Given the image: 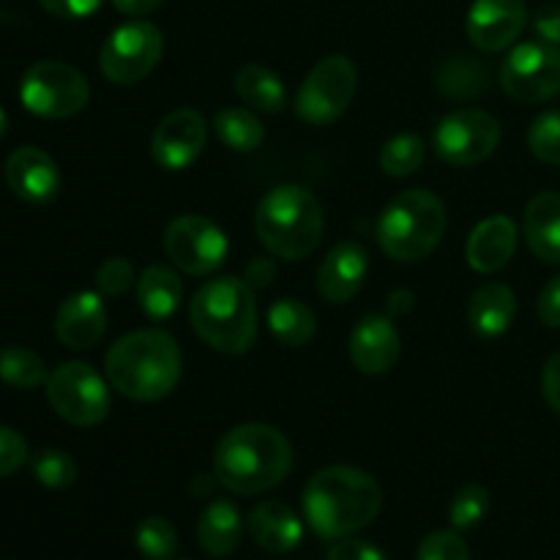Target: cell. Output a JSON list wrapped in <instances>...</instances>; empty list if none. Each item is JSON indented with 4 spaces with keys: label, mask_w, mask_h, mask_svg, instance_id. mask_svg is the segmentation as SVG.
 <instances>
[{
    "label": "cell",
    "mask_w": 560,
    "mask_h": 560,
    "mask_svg": "<svg viewBox=\"0 0 560 560\" xmlns=\"http://www.w3.org/2000/svg\"><path fill=\"white\" fill-rule=\"evenodd\" d=\"M541 394H545L552 413L560 416V350L556 355H550L545 372H541Z\"/></svg>",
    "instance_id": "obj_43"
},
{
    "label": "cell",
    "mask_w": 560,
    "mask_h": 560,
    "mask_svg": "<svg viewBox=\"0 0 560 560\" xmlns=\"http://www.w3.org/2000/svg\"><path fill=\"white\" fill-rule=\"evenodd\" d=\"M492 506V498L487 492V487L481 485H465L463 490H457V495L452 498V506H448V523L454 530H474L479 528L487 520Z\"/></svg>",
    "instance_id": "obj_33"
},
{
    "label": "cell",
    "mask_w": 560,
    "mask_h": 560,
    "mask_svg": "<svg viewBox=\"0 0 560 560\" xmlns=\"http://www.w3.org/2000/svg\"><path fill=\"white\" fill-rule=\"evenodd\" d=\"M517 224L509 217L498 213V217L485 219L474 228L468 238V266L479 273H498L501 268L509 266V260L517 252Z\"/></svg>",
    "instance_id": "obj_21"
},
{
    "label": "cell",
    "mask_w": 560,
    "mask_h": 560,
    "mask_svg": "<svg viewBox=\"0 0 560 560\" xmlns=\"http://www.w3.org/2000/svg\"><path fill=\"white\" fill-rule=\"evenodd\" d=\"M135 547L145 560H173L178 550V534L164 517H145L135 530Z\"/></svg>",
    "instance_id": "obj_32"
},
{
    "label": "cell",
    "mask_w": 560,
    "mask_h": 560,
    "mask_svg": "<svg viewBox=\"0 0 560 560\" xmlns=\"http://www.w3.org/2000/svg\"><path fill=\"white\" fill-rule=\"evenodd\" d=\"M47 364L33 350L20 348V345H9V348L0 350V381L5 386L31 392V388H38L42 383H47Z\"/></svg>",
    "instance_id": "obj_30"
},
{
    "label": "cell",
    "mask_w": 560,
    "mask_h": 560,
    "mask_svg": "<svg viewBox=\"0 0 560 560\" xmlns=\"http://www.w3.org/2000/svg\"><path fill=\"white\" fill-rule=\"evenodd\" d=\"M47 399L55 413L74 427H96L109 413L107 381L85 361L60 364L47 377Z\"/></svg>",
    "instance_id": "obj_9"
},
{
    "label": "cell",
    "mask_w": 560,
    "mask_h": 560,
    "mask_svg": "<svg viewBox=\"0 0 560 560\" xmlns=\"http://www.w3.org/2000/svg\"><path fill=\"white\" fill-rule=\"evenodd\" d=\"M252 541L271 556H288L304 539V523L299 514L279 501L257 503L246 520Z\"/></svg>",
    "instance_id": "obj_20"
},
{
    "label": "cell",
    "mask_w": 560,
    "mask_h": 560,
    "mask_svg": "<svg viewBox=\"0 0 560 560\" xmlns=\"http://www.w3.org/2000/svg\"><path fill=\"white\" fill-rule=\"evenodd\" d=\"M189 320L208 348L228 355L246 353L257 339L255 290L244 279H211L191 299Z\"/></svg>",
    "instance_id": "obj_4"
},
{
    "label": "cell",
    "mask_w": 560,
    "mask_h": 560,
    "mask_svg": "<svg viewBox=\"0 0 560 560\" xmlns=\"http://www.w3.org/2000/svg\"><path fill=\"white\" fill-rule=\"evenodd\" d=\"M27 459V443L11 427H0V479L16 474Z\"/></svg>",
    "instance_id": "obj_38"
},
{
    "label": "cell",
    "mask_w": 560,
    "mask_h": 560,
    "mask_svg": "<svg viewBox=\"0 0 560 560\" xmlns=\"http://www.w3.org/2000/svg\"><path fill=\"white\" fill-rule=\"evenodd\" d=\"M413 306H416V295L410 293V290L399 288V290H394L392 295H388V312H392V315L405 317V315H410V312H413Z\"/></svg>",
    "instance_id": "obj_46"
},
{
    "label": "cell",
    "mask_w": 560,
    "mask_h": 560,
    "mask_svg": "<svg viewBox=\"0 0 560 560\" xmlns=\"http://www.w3.org/2000/svg\"><path fill=\"white\" fill-rule=\"evenodd\" d=\"M435 88L441 91V96L468 102L490 88V69L470 55H448L438 63Z\"/></svg>",
    "instance_id": "obj_26"
},
{
    "label": "cell",
    "mask_w": 560,
    "mask_h": 560,
    "mask_svg": "<svg viewBox=\"0 0 560 560\" xmlns=\"http://www.w3.org/2000/svg\"><path fill=\"white\" fill-rule=\"evenodd\" d=\"M427 145L419 135H397L383 145L381 167L392 178H408L424 164Z\"/></svg>",
    "instance_id": "obj_31"
},
{
    "label": "cell",
    "mask_w": 560,
    "mask_h": 560,
    "mask_svg": "<svg viewBox=\"0 0 560 560\" xmlns=\"http://www.w3.org/2000/svg\"><path fill=\"white\" fill-rule=\"evenodd\" d=\"M208 142V124L195 109L164 115L151 137V156L167 173H180L200 159Z\"/></svg>",
    "instance_id": "obj_14"
},
{
    "label": "cell",
    "mask_w": 560,
    "mask_h": 560,
    "mask_svg": "<svg viewBox=\"0 0 560 560\" xmlns=\"http://www.w3.org/2000/svg\"><path fill=\"white\" fill-rule=\"evenodd\" d=\"M164 55V36L153 22H126L115 27L98 52V69L115 85L145 80Z\"/></svg>",
    "instance_id": "obj_10"
},
{
    "label": "cell",
    "mask_w": 560,
    "mask_h": 560,
    "mask_svg": "<svg viewBox=\"0 0 560 560\" xmlns=\"http://www.w3.org/2000/svg\"><path fill=\"white\" fill-rule=\"evenodd\" d=\"M213 129L222 140L224 148L238 153H249L260 148L266 140V129H262L260 118L244 107H224L213 115Z\"/></svg>",
    "instance_id": "obj_29"
},
{
    "label": "cell",
    "mask_w": 560,
    "mask_h": 560,
    "mask_svg": "<svg viewBox=\"0 0 560 560\" xmlns=\"http://www.w3.org/2000/svg\"><path fill=\"white\" fill-rule=\"evenodd\" d=\"M107 320L109 315L102 295L93 293V290H80L58 306L55 334L66 348L88 350L102 342V337L107 334Z\"/></svg>",
    "instance_id": "obj_17"
},
{
    "label": "cell",
    "mask_w": 560,
    "mask_h": 560,
    "mask_svg": "<svg viewBox=\"0 0 560 560\" xmlns=\"http://www.w3.org/2000/svg\"><path fill=\"white\" fill-rule=\"evenodd\" d=\"M31 470L47 490H66L77 481V463L60 448H42L33 454Z\"/></svg>",
    "instance_id": "obj_34"
},
{
    "label": "cell",
    "mask_w": 560,
    "mask_h": 560,
    "mask_svg": "<svg viewBox=\"0 0 560 560\" xmlns=\"http://www.w3.org/2000/svg\"><path fill=\"white\" fill-rule=\"evenodd\" d=\"M359 88V71L348 55H328L306 74L295 93V115L310 126H328L345 115Z\"/></svg>",
    "instance_id": "obj_8"
},
{
    "label": "cell",
    "mask_w": 560,
    "mask_h": 560,
    "mask_svg": "<svg viewBox=\"0 0 560 560\" xmlns=\"http://www.w3.org/2000/svg\"><path fill=\"white\" fill-rule=\"evenodd\" d=\"M184 299V282L167 266H151L137 279V304L148 320L164 323L178 312Z\"/></svg>",
    "instance_id": "obj_25"
},
{
    "label": "cell",
    "mask_w": 560,
    "mask_h": 560,
    "mask_svg": "<svg viewBox=\"0 0 560 560\" xmlns=\"http://www.w3.org/2000/svg\"><path fill=\"white\" fill-rule=\"evenodd\" d=\"M96 284L104 295L118 299V295H124L135 284V268H131V262L126 257H109V260H104L98 266Z\"/></svg>",
    "instance_id": "obj_37"
},
{
    "label": "cell",
    "mask_w": 560,
    "mask_h": 560,
    "mask_svg": "<svg viewBox=\"0 0 560 560\" xmlns=\"http://www.w3.org/2000/svg\"><path fill=\"white\" fill-rule=\"evenodd\" d=\"M517 315V295L503 282H485L468 304V320L481 339H498L512 328Z\"/></svg>",
    "instance_id": "obj_22"
},
{
    "label": "cell",
    "mask_w": 560,
    "mask_h": 560,
    "mask_svg": "<svg viewBox=\"0 0 560 560\" xmlns=\"http://www.w3.org/2000/svg\"><path fill=\"white\" fill-rule=\"evenodd\" d=\"M91 85L80 69L60 60H38L22 74L20 102L38 118H74L88 107Z\"/></svg>",
    "instance_id": "obj_7"
},
{
    "label": "cell",
    "mask_w": 560,
    "mask_h": 560,
    "mask_svg": "<svg viewBox=\"0 0 560 560\" xmlns=\"http://www.w3.org/2000/svg\"><path fill=\"white\" fill-rule=\"evenodd\" d=\"M350 361L364 375H386L399 359V331L386 315H366L348 339Z\"/></svg>",
    "instance_id": "obj_16"
},
{
    "label": "cell",
    "mask_w": 560,
    "mask_h": 560,
    "mask_svg": "<svg viewBox=\"0 0 560 560\" xmlns=\"http://www.w3.org/2000/svg\"><path fill=\"white\" fill-rule=\"evenodd\" d=\"M301 501L306 525L320 539L339 541L375 523L383 506V490L366 470L328 465L306 481Z\"/></svg>",
    "instance_id": "obj_1"
},
{
    "label": "cell",
    "mask_w": 560,
    "mask_h": 560,
    "mask_svg": "<svg viewBox=\"0 0 560 560\" xmlns=\"http://www.w3.org/2000/svg\"><path fill=\"white\" fill-rule=\"evenodd\" d=\"M235 91L252 109H260V113L277 115L288 107V93H284L282 80L260 63L241 66L238 74H235Z\"/></svg>",
    "instance_id": "obj_28"
},
{
    "label": "cell",
    "mask_w": 560,
    "mask_h": 560,
    "mask_svg": "<svg viewBox=\"0 0 560 560\" xmlns=\"http://www.w3.org/2000/svg\"><path fill=\"white\" fill-rule=\"evenodd\" d=\"M228 235L200 213H184L164 230V252L178 271L189 277H211L228 257Z\"/></svg>",
    "instance_id": "obj_12"
},
{
    "label": "cell",
    "mask_w": 560,
    "mask_h": 560,
    "mask_svg": "<svg viewBox=\"0 0 560 560\" xmlns=\"http://www.w3.org/2000/svg\"><path fill=\"white\" fill-rule=\"evenodd\" d=\"M326 228L323 206L310 189L282 184L268 191L255 211V233L268 255L299 262L317 249Z\"/></svg>",
    "instance_id": "obj_5"
},
{
    "label": "cell",
    "mask_w": 560,
    "mask_h": 560,
    "mask_svg": "<svg viewBox=\"0 0 560 560\" xmlns=\"http://www.w3.org/2000/svg\"><path fill=\"white\" fill-rule=\"evenodd\" d=\"M501 124L485 109H457L435 126V153L454 167H474L487 162L501 145Z\"/></svg>",
    "instance_id": "obj_11"
},
{
    "label": "cell",
    "mask_w": 560,
    "mask_h": 560,
    "mask_svg": "<svg viewBox=\"0 0 560 560\" xmlns=\"http://www.w3.org/2000/svg\"><path fill=\"white\" fill-rule=\"evenodd\" d=\"M416 560H470V552L459 530H432L421 539Z\"/></svg>",
    "instance_id": "obj_36"
},
{
    "label": "cell",
    "mask_w": 560,
    "mask_h": 560,
    "mask_svg": "<svg viewBox=\"0 0 560 560\" xmlns=\"http://www.w3.org/2000/svg\"><path fill=\"white\" fill-rule=\"evenodd\" d=\"M293 470V446L271 424L233 427L213 452V479L235 495H262Z\"/></svg>",
    "instance_id": "obj_2"
},
{
    "label": "cell",
    "mask_w": 560,
    "mask_h": 560,
    "mask_svg": "<svg viewBox=\"0 0 560 560\" xmlns=\"http://www.w3.org/2000/svg\"><path fill=\"white\" fill-rule=\"evenodd\" d=\"M5 184L20 200L49 202L60 191V170L55 159L42 148H16L5 159Z\"/></svg>",
    "instance_id": "obj_18"
},
{
    "label": "cell",
    "mask_w": 560,
    "mask_h": 560,
    "mask_svg": "<svg viewBox=\"0 0 560 560\" xmlns=\"http://www.w3.org/2000/svg\"><path fill=\"white\" fill-rule=\"evenodd\" d=\"M5 131H9V115H5V109L0 107V137H3Z\"/></svg>",
    "instance_id": "obj_47"
},
{
    "label": "cell",
    "mask_w": 560,
    "mask_h": 560,
    "mask_svg": "<svg viewBox=\"0 0 560 560\" xmlns=\"http://www.w3.org/2000/svg\"><path fill=\"white\" fill-rule=\"evenodd\" d=\"M44 11H49L52 16H63V20H82V16H91L104 0H38Z\"/></svg>",
    "instance_id": "obj_42"
},
{
    "label": "cell",
    "mask_w": 560,
    "mask_h": 560,
    "mask_svg": "<svg viewBox=\"0 0 560 560\" xmlns=\"http://www.w3.org/2000/svg\"><path fill=\"white\" fill-rule=\"evenodd\" d=\"M109 386L135 402H159L175 392L184 355L173 334L140 328L120 337L104 359Z\"/></svg>",
    "instance_id": "obj_3"
},
{
    "label": "cell",
    "mask_w": 560,
    "mask_h": 560,
    "mask_svg": "<svg viewBox=\"0 0 560 560\" xmlns=\"http://www.w3.org/2000/svg\"><path fill=\"white\" fill-rule=\"evenodd\" d=\"M534 33L539 42L560 47V5L547 3L534 14Z\"/></svg>",
    "instance_id": "obj_40"
},
{
    "label": "cell",
    "mask_w": 560,
    "mask_h": 560,
    "mask_svg": "<svg viewBox=\"0 0 560 560\" xmlns=\"http://www.w3.org/2000/svg\"><path fill=\"white\" fill-rule=\"evenodd\" d=\"M528 22L523 0H474L468 11V38L481 52L512 47Z\"/></svg>",
    "instance_id": "obj_15"
},
{
    "label": "cell",
    "mask_w": 560,
    "mask_h": 560,
    "mask_svg": "<svg viewBox=\"0 0 560 560\" xmlns=\"http://www.w3.org/2000/svg\"><path fill=\"white\" fill-rule=\"evenodd\" d=\"M366 273H370V257H366L364 246L355 244V241H342L320 262L317 293L328 304H348L364 288Z\"/></svg>",
    "instance_id": "obj_19"
},
{
    "label": "cell",
    "mask_w": 560,
    "mask_h": 560,
    "mask_svg": "<svg viewBox=\"0 0 560 560\" xmlns=\"http://www.w3.org/2000/svg\"><path fill=\"white\" fill-rule=\"evenodd\" d=\"M241 536H244V520L233 501L217 498L202 509L200 520H197V541L206 556L230 558L238 550Z\"/></svg>",
    "instance_id": "obj_23"
},
{
    "label": "cell",
    "mask_w": 560,
    "mask_h": 560,
    "mask_svg": "<svg viewBox=\"0 0 560 560\" xmlns=\"http://www.w3.org/2000/svg\"><path fill=\"white\" fill-rule=\"evenodd\" d=\"M326 560H388L386 552L377 545L364 539H339L334 541L331 550L326 552Z\"/></svg>",
    "instance_id": "obj_39"
},
{
    "label": "cell",
    "mask_w": 560,
    "mask_h": 560,
    "mask_svg": "<svg viewBox=\"0 0 560 560\" xmlns=\"http://www.w3.org/2000/svg\"><path fill=\"white\" fill-rule=\"evenodd\" d=\"M536 312H539V320L547 328H560V273L545 284V290L539 295V304H536Z\"/></svg>",
    "instance_id": "obj_41"
},
{
    "label": "cell",
    "mask_w": 560,
    "mask_h": 560,
    "mask_svg": "<svg viewBox=\"0 0 560 560\" xmlns=\"http://www.w3.org/2000/svg\"><path fill=\"white\" fill-rule=\"evenodd\" d=\"M525 241L539 260L560 266V195L541 191L525 208Z\"/></svg>",
    "instance_id": "obj_24"
},
{
    "label": "cell",
    "mask_w": 560,
    "mask_h": 560,
    "mask_svg": "<svg viewBox=\"0 0 560 560\" xmlns=\"http://www.w3.org/2000/svg\"><path fill=\"white\" fill-rule=\"evenodd\" d=\"M164 0H113L115 9L126 16H145L156 11Z\"/></svg>",
    "instance_id": "obj_45"
},
{
    "label": "cell",
    "mask_w": 560,
    "mask_h": 560,
    "mask_svg": "<svg viewBox=\"0 0 560 560\" xmlns=\"http://www.w3.org/2000/svg\"><path fill=\"white\" fill-rule=\"evenodd\" d=\"M273 279H277V262L271 257H255L244 271V282L252 290H266Z\"/></svg>",
    "instance_id": "obj_44"
},
{
    "label": "cell",
    "mask_w": 560,
    "mask_h": 560,
    "mask_svg": "<svg viewBox=\"0 0 560 560\" xmlns=\"http://www.w3.org/2000/svg\"><path fill=\"white\" fill-rule=\"evenodd\" d=\"M528 148L539 162L560 167V109L541 113L528 129Z\"/></svg>",
    "instance_id": "obj_35"
},
{
    "label": "cell",
    "mask_w": 560,
    "mask_h": 560,
    "mask_svg": "<svg viewBox=\"0 0 560 560\" xmlns=\"http://www.w3.org/2000/svg\"><path fill=\"white\" fill-rule=\"evenodd\" d=\"M446 224V206L435 191H399L377 219V244L392 260L419 262L438 249Z\"/></svg>",
    "instance_id": "obj_6"
},
{
    "label": "cell",
    "mask_w": 560,
    "mask_h": 560,
    "mask_svg": "<svg viewBox=\"0 0 560 560\" xmlns=\"http://www.w3.org/2000/svg\"><path fill=\"white\" fill-rule=\"evenodd\" d=\"M501 85L520 104L556 98L560 93V47L545 42L517 44L501 66Z\"/></svg>",
    "instance_id": "obj_13"
},
{
    "label": "cell",
    "mask_w": 560,
    "mask_h": 560,
    "mask_svg": "<svg viewBox=\"0 0 560 560\" xmlns=\"http://www.w3.org/2000/svg\"><path fill=\"white\" fill-rule=\"evenodd\" d=\"M268 328L273 339L284 348H304L315 339L317 317L304 301L299 299H279L268 310Z\"/></svg>",
    "instance_id": "obj_27"
}]
</instances>
